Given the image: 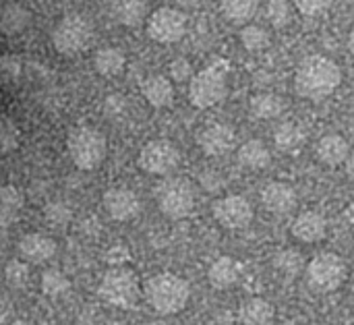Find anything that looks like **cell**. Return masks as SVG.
Returning a JSON list of instances; mask_svg holds the SVG:
<instances>
[{"mask_svg": "<svg viewBox=\"0 0 354 325\" xmlns=\"http://www.w3.org/2000/svg\"><path fill=\"white\" fill-rule=\"evenodd\" d=\"M257 12V0H222V15L230 23H247Z\"/></svg>", "mask_w": 354, "mask_h": 325, "instance_id": "obj_28", "label": "cell"}, {"mask_svg": "<svg viewBox=\"0 0 354 325\" xmlns=\"http://www.w3.org/2000/svg\"><path fill=\"white\" fill-rule=\"evenodd\" d=\"M344 164H346V174H348V178L354 183V149L348 154V158H346Z\"/></svg>", "mask_w": 354, "mask_h": 325, "instance_id": "obj_40", "label": "cell"}, {"mask_svg": "<svg viewBox=\"0 0 354 325\" xmlns=\"http://www.w3.org/2000/svg\"><path fill=\"white\" fill-rule=\"evenodd\" d=\"M241 324L243 325H274L276 309L266 299H249L241 305Z\"/></svg>", "mask_w": 354, "mask_h": 325, "instance_id": "obj_20", "label": "cell"}, {"mask_svg": "<svg viewBox=\"0 0 354 325\" xmlns=\"http://www.w3.org/2000/svg\"><path fill=\"white\" fill-rule=\"evenodd\" d=\"M180 164V149L168 139H153L139 151V168L153 176H168Z\"/></svg>", "mask_w": 354, "mask_h": 325, "instance_id": "obj_9", "label": "cell"}, {"mask_svg": "<svg viewBox=\"0 0 354 325\" xmlns=\"http://www.w3.org/2000/svg\"><path fill=\"white\" fill-rule=\"evenodd\" d=\"M197 141H199V147L205 156L218 158V156H224V154L234 149L236 135H234V129L228 124H212V127L201 131Z\"/></svg>", "mask_w": 354, "mask_h": 325, "instance_id": "obj_15", "label": "cell"}, {"mask_svg": "<svg viewBox=\"0 0 354 325\" xmlns=\"http://www.w3.org/2000/svg\"><path fill=\"white\" fill-rule=\"evenodd\" d=\"M168 73H170V81L183 83V81H189L193 77V66H191V62L187 58H176V60L170 62Z\"/></svg>", "mask_w": 354, "mask_h": 325, "instance_id": "obj_37", "label": "cell"}, {"mask_svg": "<svg viewBox=\"0 0 354 325\" xmlns=\"http://www.w3.org/2000/svg\"><path fill=\"white\" fill-rule=\"evenodd\" d=\"M31 23V15L23 4L10 2L0 8V31L6 35H17L25 31Z\"/></svg>", "mask_w": 354, "mask_h": 325, "instance_id": "obj_23", "label": "cell"}, {"mask_svg": "<svg viewBox=\"0 0 354 325\" xmlns=\"http://www.w3.org/2000/svg\"><path fill=\"white\" fill-rule=\"evenodd\" d=\"M342 83V71L340 66L322 54L307 56L295 75V89L301 98L319 102L328 95H332Z\"/></svg>", "mask_w": 354, "mask_h": 325, "instance_id": "obj_1", "label": "cell"}, {"mask_svg": "<svg viewBox=\"0 0 354 325\" xmlns=\"http://www.w3.org/2000/svg\"><path fill=\"white\" fill-rule=\"evenodd\" d=\"M158 207L172 220H183L195 210V191L185 178H168L158 187Z\"/></svg>", "mask_w": 354, "mask_h": 325, "instance_id": "obj_8", "label": "cell"}, {"mask_svg": "<svg viewBox=\"0 0 354 325\" xmlns=\"http://www.w3.org/2000/svg\"><path fill=\"white\" fill-rule=\"evenodd\" d=\"M228 93V62L216 60L191 77L189 100L195 108L205 110L220 104Z\"/></svg>", "mask_w": 354, "mask_h": 325, "instance_id": "obj_4", "label": "cell"}, {"mask_svg": "<svg viewBox=\"0 0 354 325\" xmlns=\"http://www.w3.org/2000/svg\"><path fill=\"white\" fill-rule=\"evenodd\" d=\"M292 4L305 17H317L330 8L332 0H292Z\"/></svg>", "mask_w": 354, "mask_h": 325, "instance_id": "obj_36", "label": "cell"}, {"mask_svg": "<svg viewBox=\"0 0 354 325\" xmlns=\"http://www.w3.org/2000/svg\"><path fill=\"white\" fill-rule=\"evenodd\" d=\"M261 201H263V207L270 214L286 216V214L297 210L299 197H297V191L288 183L276 180V183L266 185V189L261 193Z\"/></svg>", "mask_w": 354, "mask_h": 325, "instance_id": "obj_14", "label": "cell"}, {"mask_svg": "<svg viewBox=\"0 0 354 325\" xmlns=\"http://www.w3.org/2000/svg\"><path fill=\"white\" fill-rule=\"evenodd\" d=\"M66 151L71 162L79 170H95L104 164L108 156V141L97 129L81 127L71 131L66 139Z\"/></svg>", "mask_w": 354, "mask_h": 325, "instance_id": "obj_5", "label": "cell"}, {"mask_svg": "<svg viewBox=\"0 0 354 325\" xmlns=\"http://www.w3.org/2000/svg\"><path fill=\"white\" fill-rule=\"evenodd\" d=\"M249 110L255 118L261 120H274L284 112V102L276 93H257L249 102Z\"/></svg>", "mask_w": 354, "mask_h": 325, "instance_id": "obj_25", "label": "cell"}, {"mask_svg": "<svg viewBox=\"0 0 354 325\" xmlns=\"http://www.w3.org/2000/svg\"><path fill=\"white\" fill-rule=\"evenodd\" d=\"M23 207V197L15 187H2L0 189V220L12 222Z\"/></svg>", "mask_w": 354, "mask_h": 325, "instance_id": "obj_30", "label": "cell"}, {"mask_svg": "<svg viewBox=\"0 0 354 325\" xmlns=\"http://www.w3.org/2000/svg\"><path fill=\"white\" fill-rule=\"evenodd\" d=\"M214 218L226 230L247 228L253 220V205L241 195H226L214 203Z\"/></svg>", "mask_w": 354, "mask_h": 325, "instance_id": "obj_11", "label": "cell"}, {"mask_svg": "<svg viewBox=\"0 0 354 325\" xmlns=\"http://www.w3.org/2000/svg\"><path fill=\"white\" fill-rule=\"evenodd\" d=\"M143 297L156 313L176 315L189 305L191 286L185 278L164 272V274L151 276L143 284Z\"/></svg>", "mask_w": 354, "mask_h": 325, "instance_id": "obj_2", "label": "cell"}, {"mask_svg": "<svg viewBox=\"0 0 354 325\" xmlns=\"http://www.w3.org/2000/svg\"><path fill=\"white\" fill-rule=\"evenodd\" d=\"M348 276L346 261L336 253H319L307 263V280L317 292L338 290Z\"/></svg>", "mask_w": 354, "mask_h": 325, "instance_id": "obj_7", "label": "cell"}, {"mask_svg": "<svg viewBox=\"0 0 354 325\" xmlns=\"http://www.w3.org/2000/svg\"><path fill=\"white\" fill-rule=\"evenodd\" d=\"M93 66H95V71H97L102 77L112 79V77H118V75L124 71V66H127V56H124V52H122L120 48L108 46V48L97 50V54L93 56Z\"/></svg>", "mask_w": 354, "mask_h": 325, "instance_id": "obj_22", "label": "cell"}, {"mask_svg": "<svg viewBox=\"0 0 354 325\" xmlns=\"http://www.w3.org/2000/svg\"><path fill=\"white\" fill-rule=\"evenodd\" d=\"M106 259H108L110 268H114V266H129V261H131V253H129V249H127V247L116 245V247H112V249L108 251Z\"/></svg>", "mask_w": 354, "mask_h": 325, "instance_id": "obj_39", "label": "cell"}, {"mask_svg": "<svg viewBox=\"0 0 354 325\" xmlns=\"http://www.w3.org/2000/svg\"><path fill=\"white\" fill-rule=\"evenodd\" d=\"M29 278H31V270H29V263L23 261L21 257L19 259H10L4 268V280L10 288H25L29 284Z\"/></svg>", "mask_w": 354, "mask_h": 325, "instance_id": "obj_32", "label": "cell"}, {"mask_svg": "<svg viewBox=\"0 0 354 325\" xmlns=\"http://www.w3.org/2000/svg\"><path fill=\"white\" fill-rule=\"evenodd\" d=\"M19 137H21V133H19L17 124L8 116L0 114V156L10 154L12 149H17Z\"/></svg>", "mask_w": 354, "mask_h": 325, "instance_id": "obj_33", "label": "cell"}, {"mask_svg": "<svg viewBox=\"0 0 354 325\" xmlns=\"http://www.w3.org/2000/svg\"><path fill=\"white\" fill-rule=\"evenodd\" d=\"M274 143L282 151H297L305 143V129L299 122H282L274 131Z\"/></svg>", "mask_w": 354, "mask_h": 325, "instance_id": "obj_26", "label": "cell"}, {"mask_svg": "<svg viewBox=\"0 0 354 325\" xmlns=\"http://www.w3.org/2000/svg\"><path fill=\"white\" fill-rule=\"evenodd\" d=\"M44 214H46V220L52 226H66L71 222V216H73L71 207L64 201H52V203H48L46 210H44Z\"/></svg>", "mask_w": 354, "mask_h": 325, "instance_id": "obj_35", "label": "cell"}, {"mask_svg": "<svg viewBox=\"0 0 354 325\" xmlns=\"http://www.w3.org/2000/svg\"><path fill=\"white\" fill-rule=\"evenodd\" d=\"M236 160L247 170H263V168L270 166L272 154H270V149H268V145L263 141L251 139V141L241 145V149L236 154Z\"/></svg>", "mask_w": 354, "mask_h": 325, "instance_id": "obj_21", "label": "cell"}, {"mask_svg": "<svg viewBox=\"0 0 354 325\" xmlns=\"http://www.w3.org/2000/svg\"><path fill=\"white\" fill-rule=\"evenodd\" d=\"M348 154H351V145H348V141L342 135L332 133V135L322 137L319 143H317V158L326 166H340V164H344Z\"/></svg>", "mask_w": 354, "mask_h": 325, "instance_id": "obj_19", "label": "cell"}, {"mask_svg": "<svg viewBox=\"0 0 354 325\" xmlns=\"http://www.w3.org/2000/svg\"><path fill=\"white\" fill-rule=\"evenodd\" d=\"M141 93L153 108H170L174 104V85L164 75H151L141 83Z\"/></svg>", "mask_w": 354, "mask_h": 325, "instance_id": "obj_18", "label": "cell"}, {"mask_svg": "<svg viewBox=\"0 0 354 325\" xmlns=\"http://www.w3.org/2000/svg\"><path fill=\"white\" fill-rule=\"evenodd\" d=\"M241 274H243V266L234 257L224 255V257L216 259L209 266L207 280H209L212 288H216V290H228V288H232L241 280Z\"/></svg>", "mask_w": 354, "mask_h": 325, "instance_id": "obj_17", "label": "cell"}, {"mask_svg": "<svg viewBox=\"0 0 354 325\" xmlns=\"http://www.w3.org/2000/svg\"><path fill=\"white\" fill-rule=\"evenodd\" d=\"M19 257L29 266H41L56 255V241L44 232H27L17 245Z\"/></svg>", "mask_w": 354, "mask_h": 325, "instance_id": "obj_13", "label": "cell"}, {"mask_svg": "<svg viewBox=\"0 0 354 325\" xmlns=\"http://www.w3.org/2000/svg\"><path fill=\"white\" fill-rule=\"evenodd\" d=\"M187 33V17L172 6L156 8L147 19V35L158 44H176Z\"/></svg>", "mask_w": 354, "mask_h": 325, "instance_id": "obj_10", "label": "cell"}, {"mask_svg": "<svg viewBox=\"0 0 354 325\" xmlns=\"http://www.w3.org/2000/svg\"><path fill=\"white\" fill-rule=\"evenodd\" d=\"M39 286H41V292H44L46 297L56 299V297H62L64 292H68V288H71V280H68L60 270L50 268V270H46V272L41 274Z\"/></svg>", "mask_w": 354, "mask_h": 325, "instance_id": "obj_29", "label": "cell"}, {"mask_svg": "<svg viewBox=\"0 0 354 325\" xmlns=\"http://www.w3.org/2000/svg\"><path fill=\"white\" fill-rule=\"evenodd\" d=\"M19 71H21V64H19V58L15 56H4L0 58V79L2 81H15L19 77Z\"/></svg>", "mask_w": 354, "mask_h": 325, "instance_id": "obj_38", "label": "cell"}, {"mask_svg": "<svg viewBox=\"0 0 354 325\" xmlns=\"http://www.w3.org/2000/svg\"><path fill=\"white\" fill-rule=\"evenodd\" d=\"M104 210L116 222H131L141 212V201L135 191L124 187H114L104 193Z\"/></svg>", "mask_w": 354, "mask_h": 325, "instance_id": "obj_12", "label": "cell"}, {"mask_svg": "<svg viewBox=\"0 0 354 325\" xmlns=\"http://www.w3.org/2000/svg\"><path fill=\"white\" fill-rule=\"evenodd\" d=\"M112 12L122 25L137 27L147 15V0H112Z\"/></svg>", "mask_w": 354, "mask_h": 325, "instance_id": "obj_24", "label": "cell"}, {"mask_svg": "<svg viewBox=\"0 0 354 325\" xmlns=\"http://www.w3.org/2000/svg\"><path fill=\"white\" fill-rule=\"evenodd\" d=\"M274 270L284 278H297L305 270V259L297 249H282L274 257Z\"/></svg>", "mask_w": 354, "mask_h": 325, "instance_id": "obj_27", "label": "cell"}, {"mask_svg": "<svg viewBox=\"0 0 354 325\" xmlns=\"http://www.w3.org/2000/svg\"><path fill=\"white\" fill-rule=\"evenodd\" d=\"M266 15H268V21L276 27V29H282L290 23L292 19V10H290V2L288 0H270L268 2V8H266Z\"/></svg>", "mask_w": 354, "mask_h": 325, "instance_id": "obj_34", "label": "cell"}, {"mask_svg": "<svg viewBox=\"0 0 354 325\" xmlns=\"http://www.w3.org/2000/svg\"><path fill=\"white\" fill-rule=\"evenodd\" d=\"M97 295L106 305L131 311L139 305L143 297V286L135 270H131L129 266H114L102 276Z\"/></svg>", "mask_w": 354, "mask_h": 325, "instance_id": "obj_3", "label": "cell"}, {"mask_svg": "<svg viewBox=\"0 0 354 325\" xmlns=\"http://www.w3.org/2000/svg\"><path fill=\"white\" fill-rule=\"evenodd\" d=\"M91 37H93L91 23L81 15L62 17L52 31V44H54L56 52H60L64 56H75V54L83 52L89 46Z\"/></svg>", "mask_w": 354, "mask_h": 325, "instance_id": "obj_6", "label": "cell"}, {"mask_svg": "<svg viewBox=\"0 0 354 325\" xmlns=\"http://www.w3.org/2000/svg\"><path fill=\"white\" fill-rule=\"evenodd\" d=\"M348 50H351V54L354 56V27L351 29V33H348Z\"/></svg>", "mask_w": 354, "mask_h": 325, "instance_id": "obj_41", "label": "cell"}, {"mask_svg": "<svg viewBox=\"0 0 354 325\" xmlns=\"http://www.w3.org/2000/svg\"><path fill=\"white\" fill-rule=\"evenodd\" d=\"M239 39L249 52H261L270 46V33L259 25H245L239 33Z\"/></svg>", "mask_w": 354, "mask_h": 325, "instance_id": "obj_31", "label": "cell"}, {"mask_svg": "<svg viewBox=\"0 0 354 325\" xmlns=\"http://www.w3.org/2000/svg\"><path fill=\"white\" fill-rule=\"evenodd\" d=\"M292 234L301 243H319L328 234V222L319 212H303L292 222Z\"/></svg>", "mask_w": 354, "mask_h": 325, "instance_id": "obj_16", "label": "cell"}, {"mask_svg": "<svg viewBox=\"0 0 354 325\" xmlns=\"http://www.w3.org/2000/svg\"><path fill=\"white\" fill-rule=\"evenodd\" d=\"M6 325H35V324H31V322H23V319H19V322H12V324H6Z\"/></svg>", "mask_w": 354, "mask_h": 325, "instance_id": "obj_42", "label": "cell"}]
</instances>
